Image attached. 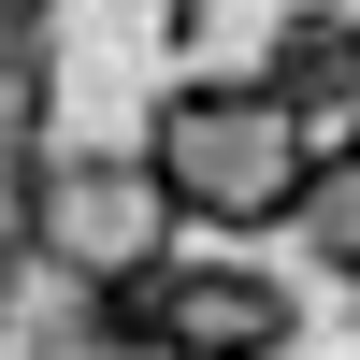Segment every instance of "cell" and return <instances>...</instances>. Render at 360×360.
Wrapping results in <instances>:
<instances>
[{
    "mask_svg": "<svg viewBox=\"0 0 360 360\" xmlns=\"http://www.w3.org/2000/svg\"><path fill=\"white\" fill-rule=\"evenodd\" d=\"M115 360H144V346H115Z\"/></svg>",
    "mask_w": 360,
    "mask_h": 360,
    "instance_id": "6",
    "label": "cell"
},
{
    "mask_svg": "<svg viewBox=\"0 0 360 360\" xmlns=\"http://www.w3.org/2000/svg\"><path fill=\"white\" fill-rule=\"evenodd\" d=\"M173 231H188V202L159 188V159H144V144H58L44 188H29V245H44V274L101 288V303H115L130 274H159Z\"/></svg>",
    "mask_w": 360,
    "mask_h": 360,
    "instance_id": "2",
    "label": "cell"
},
{
    "mask_svg": "<svg viewBox=\"0 0 360 360\" xmlns=\"http://www.w3.org/2000/svg\"><path fill=\"white\" fill-rule=\"evenodd\" d=\"M274 86L317 115V144L360 130V15H288L274 29Z\"/></svg>",
    "mask_w": 360,
    "mask_h": 360,
    "instance_id": "4",
    "label": "cell"
},
{
    "mask_svg": "<svg viewBox=\"0 0 360 360\" xmlns=\"http://www.w3.org/2000/svg\"><path fill=\"white\" fill-rule=\"evenodd\" d=\"M144 159H159V188L188 202L202 231H303L332 144H317V115L288 101L274 72H188L144 115Z\"/></svg>",
    "mask_w": 360,
    "mask_h": 360,
    "instance_id": "1",
    "label": "cell"
},
{
    "mask_svg": "<svg viewBox=\"0 0 360 360\" xmlns=\"http://www.w3.org/2000/svg\"><path fill=\"white\" fill-rule=\"evenodd\" d=\"M303 245H317V274L332 288H360V130L317 159V202H303Z\"/></svg>",
    "mask_w": 360,
    "mask_h": 360,
    "instance_id": "5",
    "label": "cell"
},
{
    "mask_svg": "<svg viewBox=\"0 0 360 360\" xmlns=\"http://www.w3.org/2000/svg\"><path fill=\"white\" fill-rule=\"evenodd\" d=\"M115 346H144V360H288L303 346V288L288 274H259V259H217V245H173L159 274H130L115 288Z\"/></svg>",
    "mask_w": 360,
    "mask_h": 360,
    "instance_id": "3",
    "label": "cell"
}]
</instances>
